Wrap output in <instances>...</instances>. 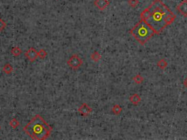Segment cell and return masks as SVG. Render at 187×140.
<instances>
[{
    "label": "cell",
    "instance_id": "6da1fadb",
    "mask_svg": "<svg viewBox=\"0 0 187 140\" xmlns=\"http://www.w3.org/2000/svg\"><path fill=\"white\" fill-rule=\"evenodd\" d=\"M173 12L161 0H154L148 7L140 14V18L144 21L155 34H159L167 26V17Z\"/></svg>",
    "mask_w": 187,
    "mask_h": 140
},
{
    "label": "cell",
    "instance_id": "7a4b0ae2",
    "mask_svg": "<svg viewBox=\"0 0 187 140\" xmlns=\"http://www.w3.org/2000/svg\"><path fill=\"white\" fill-rule=\"evenodd\" d=\"M24 131L32 139L45 140L51 136L53 128L41 115H36L24 128Z\"/></svg>",
    "mask_w": 187,
    "mask_h": 140
},
{
    "label": "cell",
    "instance_id": "3957f363",
    "mask_svg": "<svg viewBox=\"0 0 187 140\" xmlns=\"http://www.w3.org/2000/svg\"><path fill=\"white\" fill-rule=\"evenodd\" d=\"M129 33L141 45H145L155 35V32L143 20H140Z\"/></svg>",
    "mask_w": 187,
    "mask_h": 140
},
{
    "label": "cell",
    "instance_id": "277c9868",
    "mask_svg": "<svg viewBox=\"0 0 187 140\" xmlns=\"http://www.w3.org/2000/svg\"><path fill=\"white\" fill-rule=\"evenodd\" d=\"M67 64L72 70H77L83 65V60L78 54H73L67 61Z\"/></svg>",
    "mask_w": 187,
    "mask_h": 140
},
{
    "label": "cell",
    "instance_id": "5b68a950",
    "mask_svg": "<svg viewBox=\"0 0 187 140\" xmlns=\"http://www.w3.org/2000/svg\"><path fill=\"white\" fill-rule=\"evenodd\" d=\"M80 115L83 117H88L92 112L93 109L88 104L83 103L78 109Z\"/></svg>",
    "mask_w": 187,
    "mask_h": 140
},
{
    "label": "cell",
    "instance_id": "8992f818",
    "mask_svg": "<svg viewBox=\"0 0 187 140\" xmlns=\"http://www.w3.org/2000/svg\"><path fill=\"white\" fill-rule=\"evenodd\" d=\"M25 56L31 62H34L38 58V52L34 48H30L25 53Z\"/></svg>",
    "mask_w": 187,
    "mask_h": 140
},
{
    "label": "cell",
    "instance_id": "52a82bcc",
    "mask_svg": "<svg viewBox=\"0 0 187 140\" xmlns=\"http://www.w3.org/2000/svg\"><path fill=\"white\" fill-rule=\"evenodd\" d=\"M176 10L183 17H187V0H183L176 7Z\"/></svg>",
    "mask_w": 187,
    "mask_h": 140
},
{
    "label": "cell",
    "instance_id": "ba28073f",
    "mask_svg": "<svg viewBox=\"0 0 187 140\" xmlns=\"http://www.w3.org/2000/svg\"><path fill=\"white\" fill-rule=\"evenodd\" d=\"M94 4L98 10L103 11L109 6L110 1L108 0H95Z\"/></svg>",
    "mask_w": 187,
    "mask_h": 140
},
{
    "label": "cell",
    "instance_id": "9c48e42d",
    "mask_svg": "<svg viewBox=\"0 0 187 140\" xmlns=\"http://www.w3.org/2000/svg\"><path fill=\"white\" fill-rule=\"evenodd\" d=\"M129 102L135 106H138L141 102V97L138 93H134L132 96H129Z\"/></svg>",
    "mask_w": 187,
    "mask_h": 140
},
{
    "label": "cell",
    "instance_id": "30bf717a",
    "mask_svg": "<svg viewBox=\"0 0 187 140\" xmlns=\"http://www.w3.org/2000/svg\"><path fill=\"white\" fill-rule=\"evenodd\" d=\"M90 58H91V59L93 61H94V62H98V61H100L101 58H102V55H101V54L99 53L98 51H94V52H93L91 54Z\"/></svg>",
    "mask_w": 187,
    "mask_h": 140
},
{
    "label": "cell",
    "instance_id": "8fae6325",
    "mask_svg": "<svg viewBox=\"0 0 187 140\" xmlns=\"http://www.w3.org/2000/svg\"><path fill=\"white\" fill-rule=\"evenodd\" d=\"M167 65H168V64H167V62L166 61V60L164 59V58L160 59L157 63H156V66H157L160 70H165V69L167 68Z\"/></svg>",
    "mask_w": 187,
    "mask_h": 140
},
{
    "label": "cell",
    "instance_id": "7c38bea8",
    "mask_svg": "<svg viewBox=\"0 0 187 140\" xmlns=\"http://www.w3.org/2000/svg\"><path fill=\"white\" fill-rule=\"evenodd\" d=\"M2 71L4 73L6 74V75H10V74L13 72V68L10 64H8V63H7V64H4V66L3 67V68H2Z\"/></svg>",
    "mask_w": 187,
    "mask_h": 140
},
{
    "label": "cell",
    "instance_id": "4fadbf2b",
    "mask_svg": "<svg viewBox=\"0 0 187 140\" xmlns=\"http://www.w3.org/2000/svg\"><path fill=\"white\" fill-rule=\"evenodd\" d=\"M122 111H123V109L119 104L113 105V107H112V112L115 115H119L121 113Z\"/></svg>",
    "mask_w": 187,
    "mask_h": 140
},
{
    "label": "cell",
    "instance_id": "5bb4252c",
    "mask_svg": "<svg viewBox=\"0 0 187 140\" xmlns=\"http://www.w3.org/2000/svg\"><path fill=\"white\" fill-rule=\"evenodd\" d=\"M12 55H14L15 57L20 56L22 54V50L19 47H14V48H12V50H10Z\"/></svg>",
    "mask_w": 187,
    "mask_h": 140
},
{
    "label": "cell",
    "instance_id": "9a60e30c",
    "mask_svg": "<svg viewBox=\"0 0 187 140\" xmlns=\"http://www.w3.org/2000/svg\"><path fill=\"white\" fill-rule=\"evenodd\" d=\"M9 124H10V127L13 128V129H16L18 127H19V125H20V123H19V121L16 118V117H14V118H13L11 120H10Z\"/></svg>",
    "mask_w": 187,
    "mask_h": 140
},
{
    "label": "cell",
    "instance_id": "2e32d148",
    "mask_svg": "<svg viewBox=\"0 0 187 140\" xmlns=\"http://www.w3.org/2000/svg\"><path fill=\"white\" fill-rule=\"evenodd\" d=\"M132 80H133L136 84L140 85V84H141L142 82L144 81V78H143L140 75H136L135 77H133Z\"/></svg>",
    "mask_w": 187,
    "mask_h": 140
},
{
    "label": "cell",
    "instance_id": "e0dca14e",
    "mask_svg": "<svg viewBox=\"0 0 187 140\" xmlns=\"http://www.w3.org/2000/svg\"><path fill=\"white\" fill-rule=\"evenodd\" d=\"M37 52H38V57L41 58V59H45L46 58L47 55H48L47 51L45 49H40Z\"/></svg>",
    "mask_w": 187,
    "mask_h": 140
},
{
    "label": "cell",
    "instance_id": "ac0fdd59",
    "mask_svg": "<svg viewBox=\"0 0 187 140\" xmlns=\"http://www.w3.org/2000/svg\"><path fill=\"white\" fill-rule=\"evenodd\" d=\"M139 0H128V4L131 7H136L139 4Z\"/></svg>",
    "mask_w": 187,
    "mask_h": 140
},
{
    "label": "cell",
    "instance_id": "d6986e66",
    "mask_svg": "<svg viewBox=\"0 0 187 140\" xmlns=\"http://www.w3.org/2000/svg\"><path fill=\"white\" fill-rule=\"evenodd\" d=\"M6 26H7L6 22L3 19L0 18V31H2L6 28Z\"/></svg>",
    "mask_w": 187,
    "mask_h": 140
},
{
    "label": "cell",
    "instance_id": "ffe728a7",
    "mask_svg": "<svg viewBox=\"0 0 187 140\" xmlns=\"http://www.w3.org/2000/svg\"><path fill=\"white\" fill-rule=\"evenodd\" d=\"M183 85L187 88V77L183 80Z\"/></svg>",
    "mask_w": 187,
    "mask_h": 140
},
{
    "label": "cell",
    "instance_id": "44dd1931",
    "mask_svg": "<svg viewBox=\"0 0 187 140\" xmlns=\"http://www.w3.org/2000/svg\"><path fill=\"white\" fill-rule=\"evenodd\" d=\"M0 129H1V126H0Z\"/></svg>",
    "mask_w": 187,
    "mask_h": 140
}]
</instances>
